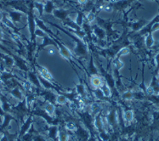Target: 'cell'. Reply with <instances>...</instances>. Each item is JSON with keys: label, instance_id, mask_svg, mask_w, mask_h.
<instances>
[{"label": "cell", "instance_id": "13", "mask_svg": "<svg viewBox=\"0 0 159 141\" xmlns=\"http://www.w3.org/2000/svg\"><path fill=\"white\" fill-rule=\"evenodd\" d=\"M27 77H28V80H29V82L32 84V85L36 86L37 88L39 89H41L42 88V85L40 83V81L39 79V76H37L33 72H27Z\"/></svg>", "mask_w": 159, "mask_h": 141}, {"label": "cell", "instance_id": "10", "mask_svg": "<svg viewBox=\"0 0 159 141\" xmlns=\"http://www.w3.org/2000/svg\"><path fill=\"white\" fill-rule=\"evenodd\" d=\"M43 43L42 44H40L39 47H38V49H37V53L40 52L41 50H43V49H44V48H46V47L49 46V45H53V46H55L57 48V45H56V43H55V42L53 40V38H51L46 33L45 36L43 37Z\"/></svg>", "mask_w": 159, "mask_h": 141}, {"label": "cell", "instance_id": "26", "mask_svg": "<svg viewBox=\"0 0 159 141\" xmlns=\"http://www.w3.org/2000/svg\"><path fill=\"white\" fill-rule=\"evenodd\" d=\"M84 20H85V16H84V14L83 13L82 11H78V14H77V18H76V20H75V22L76 24L78 25V26H81L84 25Z\"/></svg>", "mask_w": 159, "mask_h": 141}, {"label": "cell", "instance_id": "41", "mask_svg": "<svg viewBox=\"0 0 159 141\" xmlns=\"http://www.w3.org/2000/svg\"><path fill=\"white\" fill-rule=\"evenodd\" d=\"M5 115V112H3V108H2V105H0V116H1V117H2V116H4Z\"/></svg>", "mask_w": 159, "mask_h": 141}, {"label": "cell", "instance_id": "9", "mask_svg": "<svg viewBox=\"0 0 159 141\" xmlns=\"http://www.w3.org/2000/svg\"><path fill=\"white\" fill-rule=\"evenodd\" d=\"M33 118L32 116H29L28 117L26 118V120L25 121V122L23 123V125L21 126L20 129L18 138H21L23 135H25L27 132L29 131L30 128H31V126H32V124H33Z\"/></svg>", "mask_w": 159, "mask_h": 141}, {"label": "cell", "instance_id": "32", "mask_svg": "<svg viewBox=\"0 0 159 141\" xmlns=\"http://www.w3.org/2000/svg\"><path fill=\"white\" fill-rule=\"evenodd\" d=\"M3 117H4V120H3V124L1 126V129H4L6 127H8L9 124H10V121H12L14 119L13 117L10 115V114H5Z\"/></svg>", "mask_w": 159, "mask_h": 141}, {"label": "cell", "instance_id": "37", "mask_svg": "<svg viewBox=\"0 0 159 141\" xmlns=\"http://www.w3.org/2000/svg\"><path fill=\"white\" fill-rule=\"evenodd\" d=\"M159 30V22H156V23H154L151 27V31H150V33H153L154 32H156V31H158Z\"/></svg>", "mask_w": 159, "mask_h": 141}, {"label": "cell", "instance_id": "30", "mask_svg": "<svg viewBox=\"0 0 159 141\" xmlns=\"http://www.w3.org/2000/svg\"><path fill=\"white\" fill-rule=\"evenodd\" d=\"M69 134L65 129H61L59 130L58 141H68Z\"/></svg>", "mask_w": 159, "mask_h": 141}, {"label": "cell", "instance_id": "5", "mask_svg": "<svg viewBox=\"0 0 159 141\" xmlns=\"http://www.w3.org/2000/svg\"><path fill=\"white\" fill-rule=\"evenodd\" d=\"M135 0H116L113 3H110L111 5L112 6V9L118 11H123L126 10L130 4L134 3Z\"/></svg>", "mask_w": 159, "mask_h": 141}, {"label": "cell", "instance_id": "3", "mask_svg": "<svg viewBox=\"0 0 159 141\" xmlns=\"http://www.w3.org/2000/svg\"><path fill=\"white\" fill-rule=\"evenodd\" d=\"M53 40L55 41V43H56V45H57V48L59 49V52H60V55L63 57V58H65V59H68L70 61H71V58H72V54L70 51V49L68 48H66V47L61 43V42H60L59 39L55 37H53Z\"/></svg>", "mask_w": 159, "mask_h": 141}, {"label": "cell", "instance_id": "18", "mask_svg": "<svg viewBox=\"0 0 159 141\" xmlns=\"http://www.w3.org/2000/svg\"><path fill=\"white\" fill-rule=\"evenodd\" d=\"M149 86L153 89L154 95H159V80L157 77V76L153 75Z\"/></svg>", "mask_w": 159, "mask_h": 141}, {"label": "cell", "instance_id": "22", "mask_svg": "<svg viewBox=\"0 0 159 141\" xmlns=\"http://www.w3.org/2000/svg\"><path fill=\"white\" fill-rule=\"evenodd\" d=\"M91 84L92 86H94L95 89H97V88H100L101 86V84L103 83L102 82V80L101 78L97 75H93L91 77Z\"/></svg>", "mask_w": 159, "mask_h": 141}, {"label": "cell", "instance_id": "16", "mask_svg": "<svg viewBox=\"0 0 159 141\" xmlns=\"http://www.w3.org/2000/svg\"><path fill=\"white\" fill-rule=\"evenodd\" d=\"M55 9V3L52 0H47L44 3V9H43V12L48 15H52L53 11Z\"/></svg>", "mask_w": 159, "mask_h": 141}, {"label": "cell", "instance_id": "6", "mask_svg": "<svg viewBox=\"0 0 159 141\" xmlns=\"http://www.w3.org/2000/svg\"><path fill=\"white\" fill-rule=\"evenodd\" d=\"M71 13V11L68 10H64L61 8H55L53 11V15L56 18H58L59 20L64 21L66 19H67L69 17V15Z\"/></svg>", "mask_w": 159, "mask_h": 141}, {"label": "cell", "instance_id": "2", "mask_svg": "<svg viewBox=\"0 0 159 141\" xmlns=\"http://www.w3.org/2000/svg\"><path fill=\"white\" fill-rule=\"evenodd\" d=\"M96 21H97V25L99 26H101V28L106 31V33H107V39H110V37H117L116 33L117 32H115L113 29H112V26L113 24L115 23L114 21L111 20H104V19H101L99 16L96 17Z\"/></svg>", "mask_w": 159, "mask_h": 141}, {"label": "cell", "instance_id": "19", "mask_svg": "<svg viewBox=\"0 0 159 141\" xmlns=\"http://www.w3.org/2000/svg\"><path fill=\"white\" fill-rule=\"evenodd\" d=\"M10 95H12L15 99H18L19 101H22L23 99H24L22 92L20 91V89L18 87H15V88L10 91Z\"/></svg>", "mask_w": 159, "mask_h": 141}, {"label": "cell", "instance_id": "11", "mask_svg": "<svg viewBox=\"0 0 159 141\" xmlns=\"http://www.w3.org/2000/svg\"><path fill=\"white\" fill-rule=\"evenodd\" d=\"M94 126L95 129L97 130L98 133L105 131L106 129L104 128V123H103V119L101 117V112H99L98 114L94 117Z\"/></svg>", "mask_w": 159, "mask_h": 141}, {"label": "cell", "instance_id": "33", "mask_svg": "<svg viewBox=\"0 0 159 141\" xmlns=\"http://www.w3.org/2000/svg\"><path fill=\"white\" fill-rule=\"evenodd\" d=\"M94 96L98 99H100V100H106L107 98L105 97L104 94L103 92L101 91V89L100 88H97V89H95L94 90Z\"/></svg>", "mask_w": 159, "mask_h": 141}, {"label": "cell", "instance_id": "21", "mask_svg": "<svg viewBox=\"0 0 159 141\" xmlns=\"http://www.w3.org/2000/svg\"><path fill=\"white\" fill-rule=\"evenodd\" d=\"M134 114L133 110H126L123 113V119L125 122H131L134 120Z\"/></svg>", "mask_w": 159, "mask_h": 141}, {"label": "cell", "instance_id": "38", "mask_svg": "<svg viewBox=\"0 0 159 141\" xmlns=\"http://www.w3.org/2000/svg\"><path fill=\"white\" fill-rule=\"evenodd\" d=\"M33 141H46L45 139H43V137L40 136V135H37L36 137H34Z\"/></svg>", "mask_w": 159, "mask_h": 141}, {"label": "cell", "instance_id": "1", "mask_svg": "<svg viewBox=\"0 0 159 141\" xmlns=\"http://www.w3.org/2000/svg\"><path fill=\"white\" fill-rule=\"evenodd\" d=\"M48 23H49L50 26H54V27H56L58 30H61L62 33H64L65 34H66L67 36L70 37L71 39L74 41L75 43H76V46H75L73 52H74V54L78 56V57H82V58H86V57L88 56V44L86 43V42H85L84 40L79 38L78 37H77L75 35L74 33H71V32L67 31L65 27H61V26H58V25H56V24L55 23H52V22H49V21H48Z\"/></svg>", "mask_w": 159, "mask_h": 141}, {"label": "cell", "instance_id": "31", "mask_svg": "<svg viewBox=\"0 0 159 141\" xmlns=\"http://www.w3.org/2000/svg\"><path fill=\"white\" fill-rule=\"evenodd\" d=\"M66 102H67V99H66L65 95H62V94H59L55 98V103L59 104V105H66Z\"/></svg>", "mask_w": 159, "mask_h": 141}, {"label": "cell", "instance_id": "24", "mask_svg": "<svg viewBox=\"0 0 159 141\" xmlns=\"http://www.w3.org/2000/svg\"><path fill=\"white\" fill-rule=\"evenodd\" d=\"M96 12L94 10H89L85 16V21L90 24L96 19Z\"/></svg>", "mask_w": 159, "mask_h": 141}, {"label": "cell", "instance_id": "12", "mask_svg": "<svg viewBox=\"0 0 159 141\" xmlns=\"http://www.w3.org/2000/svg\"><path fill=\"white\" fill-rule=\"evenodd\" d=\"M23 14L24 13L20 12V11H18V10H12V11L9 12V18L16 25V24L21 22V20L23 18Z\"/></svg>", "mask_w": 159, "mask_h": 141}, {"label": "cell", "instance_id": "15", "mask_svg": "<svg viewBox=\"0 0 159 141\" xmlns=\"http://www.w3.org/2000/svg\"><path fill=\"white\" fill-rule=\"evenodd\" d=\"M58 135H59V128L56 125H52L49 128L48 132V136L49 139H51L54 141L58 140Z\"/></svg>", "mask_w": 159, "mask_h": 141}, {"label": "cell", "instance_id": "29", "mask_svg": "<svg viewBox=\"0 0 159 141\" xmlns=\"http://www.w3.org/2000/svg\"><path fill=\"white\" fill-rule=\"evenodd\" d=\"M44 111L48 115L52 116L55 111V106L54 105V103H50V102L47 103L45 106H44Z\"/></svg>", "mask_w": 159, "mask_h": 141}, {"label": "cell", "instance_id": "7", "mask_svg": "<svg viewBox=\"0 0 159 141\" xmlns=\"http://www.w3.org/2000/svg\"><path fill=\"white\" fill-rule=\"evenodd\" d=\"M148 23V21L144 19H140V20H137V21H134V22H131V23L128 24V26H129L132 32L131 33H138L139 31L142 29L144 26H146V24Z\"/></svg>", "mask_w": 159, "mask_h": 141}, {"label": "cell", "instance_id": "42", "mask_svg": "<svg viewBox=\"0 0 159 141\" xmlns=\"http://www.w3.org/2000/svg\"><path fill=\"white\" fill-rule=\"evenodd\" d=\"M2 36H3V33H2V30L0 29V41L2 40ZM0 47H2L0 45Z\"/></svg>", "mask_w": 159, "mask_h": 141}, {"label": "cell", "instance_id": "23", "mask_svg": "<svg viewBox=\"0 0 159 141\" xmlns=\"http://www.w3.org/2000/svg\"><path fill=\"white\" fill-rule=\"evenodd\" d=\"M33 8H34V10H38V12H39V16L40 17L42 16L43 14L44 13V12H43V9H44V3L39 2V1H36V2L33 3Z\"/></svg>", "mask_w": 159, "mask_h": 141}, {"label": "cell", "instance_id": "20", "mask_svg": "<svg viewBox=\"0 0 159 141\" xmlns=\"http://www.w3.org/2000/svg\"><path fill=\"white\" fill-rule=\"evenodd\" d=\"M76 93L78 94V95L80 98H85V96H86V89H85V85L82 82L76 86Z\"/></svg>", "mask_w": 159, "mask_h": 141}, {"label": "cell", "instance_id": "34", "mask_svg": "<svg viewBox=\"0 0 159 141\" xmlns=\"http://www.w3.org/2000/svg\"><path fill=\"white\" fill-rule=\"evenodd\" d=\"M130 53V49L129 47H123L122 49L117 53V55H115L114 58H120L121 56H124V55H127L128 54H129Z\"/></svg>", "mask_w": 159, "mask_h": 141}, {"label": "cell", "instance_id": "40", "mask_svg": "<svg viewBox=\"0 0 159 141\" xmlns=\"http://www.w3.org/2000/svg\"><path fill=\"white\" fill-rule=\"evenodd\" d=\"M0 141H9V139H8V137H7L6 135L3 134V136H2V139H0Z\"/></svg>", "mask_w": 159, "mask_h": 141}, {"label": "cell", "instance_id": "17", "mask_svg": "<svg viewBox=\"0 0 159 141\" xmlns=\"http://www.w3.org/2000/svg\"><path fill=\"white\" fill-rule=\"evenodd\" d=\"M153 33H149L146 35V38H145V44L146 47L148 49H152L154 45H155V40L153 38Z\"/></svg>", "mask_w": 159, "mask_h": 141}, {"label": "cell", "instance_id": "4", "mask_svg": "<svg viewBox=\"0 0 159 141\" xmlns=\"http://www.w3.org/2000/svg\"><path fill=\"white\" fill-rule=\"evenodd\" d=\"M107 121L109 127L112 128V129H116L117 128H118V119H117V113L116 109H112L111 110L110 112L108 113L107 117Z\"/></svg>", "mask_w": 159, "mask_h": 141}, {"label": "cell", "instance_id": "35", "mask_svg": "<svg viewBox=\"0 0 159 141\" xmlns=\"http://www.w3.org/2000/svg\"><path fill=\"white\" fill-rule=\"evenodd\" d=\"M66 129L67 131H76V125L72 122V121H70V122H67L66 124Z\"/></svg>", "mask_w": 159, "mask_h": 141}, {"label": "cell", "instance_id": "28", "mask_svg": "<svg viewBox=\"0 0 159 141\" xmlns=\"http://www.w3.org/2000/svg\"><path fill=\"white\" fill-rule=\"evenodd\" d=\"M134 93L132 90H127V91H124L122 95H121V97L124 100H132L134 99Z\"/></svg>", "mask_w": 159, "mask_h": 141}, {"label": "cell", "instance_id": "45", "mask_svg": "<svg viewBox=\"0 0 159 141\" xmlns=\"http://www.w3.org/2000/svg\"><path fill=\"white\" fill-rule=\"evenodd\" d=\"M2 136H3V135H2V134H0V139H2Z\"/></svg>", "mask_w": 159, "mask_h": 141}, {"label": "cell", "instance_id": "43", "mask_svg": "<svg viewBox=\"0 0 159 141\" xmlns=\"http://www.w3.org/2000/svg\"><path fill=\"white\" fill-rule=\"evenodd\" d=\"M156 48H157V49H159V42L157 43V44L156 45Z\"/></svg>", "mask_w": 159, "mask_h": 141}, {"label": "cell", "instance_id": "44", "mask_svg": "<svg viewBox=\"0 0 159 141\" xmlns=\"http://www.w3.org/2000/svg\"><path fill=\"white\" fill-rule=\"evenodd\" d=\"M157 79H158V80H159V72H157Z\"/></svg>", "mask_w": 159, "mask_h": 141}, {"label": "cell", "instance_id": "8", "mask_svg": "<svg viewBox=\"0 0 159 141\" xmlns=\"http://www.w3.org/2000/svg\"><path fill=\"white\" fill-rule=\"evenodd\" d=\"M92 33H94V36L97 37L100 41H104L107 38V33L103 28H101V26H99L97 24H95L94 26H91Z\"/></svg>", "mask_w": 159, "mask_h": 141}, {"label": "cell", "instance_id": "36", "mask_svg": "<svg viewBox=\"0 0 159 141\" xmlns=\"http://www.w3.org/2000/svg\"><path fill=\"white\" fill-rule=\"evenodd\" d=\"M154 59H155V63H156V69H155V72H154V75L156 76L157 74V72H159V52L155 55Z\"/></svg>", "mask_w": 159, "mask_h": 141}, {"label": "cell", "instance_id": "14", "mask_svg": "<svg viewBox=\"0 0 159 141\" xmlns=\"http://www.w3.org/2000/svg\"><path fill=\"white\" fill-rule=\"evenodd\" d=\"M36 67H37V69L39 70L40 77H42L43 78L46 79V80H48V81H49V82H50V81H52L53 80L52 75L49 73V71L46 69L45 67L39 66V65H36Z\"/></svg>", "mask_w": 159, "mask_h": 141}, {"label": "cell", "instance_id": "27", "mask_svg": "<svg viewBox=\"0 0 159 141\" xmlns=\"http://www.w3.org/2000/svg\"><path fill=\"white\" fill-rule=\"evenodd\" d=\"M2 58L4 60V64L9 67H12L15 64V59L13 57H11L10 55H2Z\"/></svg>", "mask_w": 159, "mask_h": 141}, {"label": "cell", "instance_id": "39", "mask_svg": "<svg viewBox=\"0 0 159 141\" xmlns=\"http://www.w3.org/2000/svg\"><path fill=\"white\" fill-rule=\"evenodd\" d=\"M78 3H80L81 5H84L88 3V0H77Z\"/></svg>", "mask_w": 159, "mask_h": 141}, {"label": "cell", "instance_id": "25", "mask_svg": "<svg viewBox=\"0 0 159 141\" xmlns=\"http://www.w3.org/2000/svg\"><path fill=\"white\" fill-rule=\"evenodd\" d=\"M100 89L103 92L106 98H110L111 96V90L110 87L107 85V83H102L101 87H100Z\"/></svg>", "mask_w": 159, "mask_h": 141}]
</instances>
